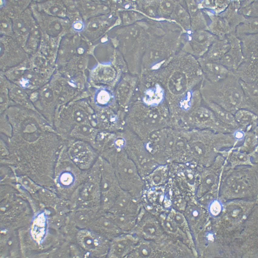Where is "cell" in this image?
I'll return each mask as SVG.
<instances>
[{
    "label": "cell",
    "mask_w": 258,
    "mask_h": 258,
    "mask_svg": "<svg viewBox=\"0 0 258 258\" xmlns=\"http://www.w3.org/2000/svg\"><path fill=\"white\" fill-rule=\"evenodd\" d=\"M1 31L4 33H8L11 29V24L7 19H4L1 21Z\"/></svg>",
    "instance_id": "603a6c76"
},
{
    "label": "cell",
    "mask_w": 258,
    "mask_h": 258,
    "mask_svg": "<svg viewBox=\"0 0 258 258\" xmlns=\"http://www.w3.org/2000/svg\"><path fill=\"white\" fill-rule=\"evenodd\" d=\"M257 115L250 110L241 108L237 110L234 115L240 128L245 132L257 127Z\"/></svg>",
    "instance_id": "30bf717a"
},
{
    "label": "cell",
    "mask_w": 258,
    "mask_h": 258,
    "mask_svg": "<svg viewBox=\"0 0 258 258\" xmlns=\"http://www.w3.org/2000/svg\"><path fill=\"white\" fill-rule=\"evenodd\" d=\"M109 100V96L108 94L104 92L101 93L99 97L98 101L100 103L105 104L107 103Z\"/></svg>",
    "instance_id": "cb8c5ba5"
},
{
    "label": "cell",
    "mask_w": 258,
    "mask_h": 258,
    "mask_svg": "<svg viewBox=\"0 0 258 258\" xmlns=\"http://www.w3.org/2000/svg\"><path fill=\"white\" fill-rule=\"evenodd\" d=\"M185 121L187 125L193 129L207 130L217 133L232 132L217 119L210 108L204 107H198L193 109Z\"/></svg>",
    "instance_id": "7a4b0ae2"
},
{
    "label": "cell",
    "mask_w": 258,
    "mask_h": 258,
    "mask_svg": "<svg viewBox=\"0 0 258 258\" xmlns=\"http://www.w3.org/2000/svg\"><path fill=\"white\" fill-rule=\"evenodd\" d=\"M138 200L130 193L122 190L113 205L108 212L113 214L126 213L137 214L141 208Z\"/></svg>",
    "instance_id": "52a82bcc"
},
{
    "label": "cell",
    "mask_w": 258,
    "mask_h": 258,
    "mask_svg": "<svg viewBox=\"0 0 258 258\" xmlns=\"http://www.w3.org/2000/svg\"><path fill=\"white\" fill-rule=\"evenodd\" d=\"M205 101L217 119L226 128L233 132L241 129L233 114L214 103Z\"/></svg>",
    "instance_id": "9c48e42d"
},
{
    "label": "cell",
    "mask_w": 258,
    "mask_h": 258,
    "mask_svg": "<svg viewBox=\"0 0 258 258\" xmlns=\"http://www.w3.org/2000/svg\"><path fill=\"white\" fill-rule=\"evenodd\" d=\"M140 239L131 232H123L110 242L107 257L127 258Z\"/></svg>",
    "instance_id": "5b68a950"
},
{
    "label": "cell",
    "mask_w": 258,
    "mask_h": 258,
    "mask_svg": "<svg viewBox=\"0 0 258 258\" xmlns=\"http://www.w3.org/2000/svg\"><path fill=\"white\" fill-rule=\"evenodd\" d=\"M166 172L163 169H158L152 174L151 179L155 184H158L163 181L166 177Z\"/></svg>",
    "instance_id": "7402d4cb"
},
{
    "label": "cell",
    "mask_w": 258,
    "mask_h": 258,
    "mask_svg": "<svg viewBox=\"0 0 258 258\" xmlns=\"http://www.w3.org/2000/svg\"><path fill=\"white\" fill-rule=\"evenodd\" d=\"M215 178L212 174L207 175L203 180L199 186L200 191L202 192L209 190L214 184Z\"/></svg>",
    "instance_id": "44dd1931"
},
{
    "label": "cell",
    "mask_w": 258,
    "mask_h": 258,
    "mask_svg": "<svg viewBox=\"0 0 258 258\" xmlns=\"http://www.w3.org/2000/svg\"><path fill=\"white\" fill-rule=\"evenodd\" d=\"M162 98V94L159 89L149 90L147 92L144 98V101L149 105H155L159 103Z\"/></svg>",
    "instance_id": "ffe728a7"
},
{
    "label": "cell",
    "mask_w": 258,
    "mask_h": 258,
    "mask_svg": "<svg viewBox=\"0 0 258 258\" xmlns=\"http://www.w3.org/2000/svg\"><path fill=\"white\" fill-rule=\"evenodd\" d=\"M93 129L88 122L83 123L75 126L71 134L74 138L90 139L92 138Z\"/></svg>",
    "instance_id": "e0dca14e"
},
{
    "label": "cell",
    "mask_w": 258,
    "mask_h": 258,
    "mask_svg": "<svg viewBox=\"0 0 258 258\" xmlns=\"http://www.w3.org/2000/svg\"><path fill=\"white\" fill-rule=\"evenodd\" d=\"M131 232L140 239L158 241L162 235L158 221L153 216L146 213L141 208L137 214L136 225Z\"/></svg>",
    "instance_id": "277c9868"
},
{
    "label": "cell",
    "mask_w": 258,
    "mask_h": 258,
    "mask_svg": "<svg viewBox=\"0 0 258 258\" xmlns=\"http://www.w3.org/2000/svg\"><path fill=\"white\" fill-rule=\"evenodd\" d=\"M232 73L221 64L215 62L207 64L206 74L210 82L216 83L224 79Z\"/></svg>",
    "instance_id": "4fadbf2b"
},
{
    "label": "cell",
    "mask_w": 258,
    "mask_h": 258,
    "mask_svg": "<svg viewBox=\"0 0 258 258\" xmlns=\"http://www.w3.org/2000/svg\"><path fill=\"white\" fill-rule=\"evenodd\" d=\"M157 246L155 241L140 239L128 258H145L157 256Z\"/></svg>",
    "instance_id": "8fae6325"
},
{
    "label": "cell",
    "mask_w": 258,
    "mask_h": 258,
    "mask_svg": "<svg viewBox=\"0 0 258 258\" xmlns=\"http://www.w3.org/2000/svg\"><path fill=\"white\" fill-rule=\"evenodd\" d=\"M239 81L247 101L258 109V82H245L239 79Z\"/></svg>",
    "instance_id": "5bb4252c"
},
{
    "label": "cell",
    "mask_w": 258,
    "mask_h": 258,
    "mask_svg": "<svg viewBox=\"0 0 258 258\" xmlns=\"http://www.w3.org/2000/svg\"><path fill=\"white\" fill-rule=\"evenodd\" d=\"M73 159L78 162H85L90 160L91 153L89 147L82 141H77L73 144L71 149Z\"/></svg>",
    "instance_id": "9a60e30c"
},
{
    "label": "cell",
    "mask_w": 258,
    "mask_h": 258,
    "mask_svg": "<svg viewBox=\"0 0 258 258\" xmlns=\"http://www.w3.org/2000/svg\"><path fill=\"white\" fill-rule=\"evenodd\" d=\"M211 93L205 101L214 103L233 115L241 108L253 111L246 99L239 78L234 73L219 82H211Z\"/></svg>",
    "instance_id": "6da1fadb"
},
{
    "label": "cell",
    "mask_w": 258,
    "mask_h": 258,
    "mask_svg": "<svg viewBox=\"0 0 258 258\" xmlns=\"http://www.w3.org/2000/svg\"><path fill=\"white\" fill-rule=\"evenodd\" d=\"M77 242L84 250L96 257H107L110 240L91 229H82L77 233Z\"/></svg>",
    "instance_id": "3957f363"
},
{
    "label": "cell",
    "mask_w": 258,
    "mask_h": 258,
    "mask_svg": "<svg viewBox=\"0 0 258 258\" xmlns=\"http://www.w3.org/2000/svg\"><path fill=\"white\" fill-rule=\"evenodd\" d=\"M109 212L123 232H131L135 226L138 214L126 213L113 214Z\"/></svg>",
    "instance_id": "7c38bea8"
},
{
    "label": "cell",
    "mask_w": 258,
    "mask_h": 258,
    "mask_svg": "<svg viewBox=\"0 0 258 258\" xmlns=\"http://www.w3.org/2000/svg\"><path fill=\"white\" fill-rule=\"evenodd\" d=\"M12 27L15 32L20 36H25L30 31L29 22L23 18L15 19L13 22Z\"/></svg>",
    "instance_id": "d6986e66"
},
{
    "label": "cell",
    "mask_w": 258,
    "mask_h": 258,
    "mask_svg": "<svg viewBox=\"0 0 258 258\" xmlns=\"http://www.w3.org/2000/svg\"><path fill=\"white\" fill-rule=\"evenodd\" d=\"M7 86L10 99L14 105L37 111L31 101L29 95L25 90L8 79Z\"/></svg>",
    "instance_id": "ba28073f"
},
{
    "label": "cell",
    "mask_w": 258,
    "mask_h": 258,
    "mask_svg": "<svg viewBox=\"0 0 258 258\" xmlns=\"http://www.w3.org/2000/svg\"><path fill=\"white\" fill-rule=\"evenodd\" d=\"M40 33L38 28H35L30 30L26 43L27 51L30 53H35L39 45Z\"/></svg>",
    "instance_id": "ac0fdd59"
},
{
    "label": "cell",
    "mask_w": 258,
    "mask_h": 258,
    "mask_svg": "<svg viewBox=\"0 0 258 258\" xmlns=\"http://www.w3.org/2000/svg\"><path fill=\"white\" fill-rule=\"evenodd\" d=\"M90 229L109 240L123 232L108 212L100 213L90 225Z\"/></svg>",
    "instance_id": "8992f818"
},
{
    "label": "cell",
    "mask_w": 258,
    "mask_h": 258,
    "mask_svg": "<svg viewBox=\"0 0 258 258\" xmlns=\"http://www.w3.org/2000/svg\"><path fill=\"white\" fill-rule=\"evenodd\" d=\"M7 79L0 72V108L1 113H3L13 103L11 101L7 86Z\"/></svg>",
    "instance_id": "2e32d148"
}]
</instances>
